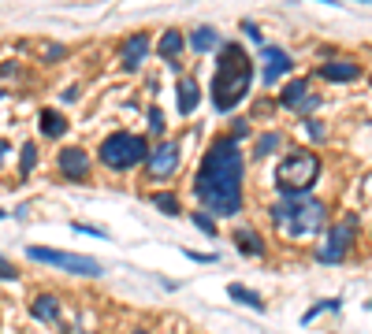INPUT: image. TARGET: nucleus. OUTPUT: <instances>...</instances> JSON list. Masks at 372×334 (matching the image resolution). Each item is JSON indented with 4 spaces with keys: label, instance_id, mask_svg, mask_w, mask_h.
<instances>
[{
    "label": "nucleus",
    "instance_id": "obj_33",
    "mask_svg": "<svg viewBox=\"0 0 372 334\" xmlns=\"http://www.w3.org/2000/svg\"><path fill=\"white\" fill-rule=\"evenodd\" d=\"M63 56H68V48H63V45H45L41 48V63H56Z\"/></svg>",
    "mask_w": 372,
    "mask_h": 334
},
{
    "label": "nucleus",
    "instance_id": "obj_30",
    "mask_svg": "<svg viewBox=\"0 0 372 334\" xmlns=\"http://www.w3.org/2000/svg\"><path fill=\"white\" fill-rule=\"evenodd\" d=\"M238 26H242V33H246V38H250L253 45H261V48H265V33H261V26H257L253 19H242Z\"/></svg>",
    "mask_w": 372,
    "mask_h": 334
},
{
    "label": "nucleus",
    "instance_id": "obj_16",
    "mask_svg": "<svg viewBox=\"0 0 372 334\" xmlns=\"http://www.w3.org/2000/svg\"><path fill=\"white\" fill-rule=\"evenodd\" d=\"M201 104V82L193 75H183L179 82H175V108H179V115L186 119V115H193Z\"/></svg>",
    "mask_w": 372,
    "mask_h": 334
},
{
    "label": "nucleus",
    "instance_id": "obj_17",
    "mask_svg": "<svg viewBox=\"0 0 372 334\" xmlns=\"http://www.w3.org/2000/svg\"><path fill=\"white\" fill-rule=\"evenodd\" d=\"M38 130H41L45 141H60V138H68L71 123H68V115H63L60 108H41L38 112Z\"/></svg>",
    "mask_w": 372,
    "mask_h": 334
},
{
    "label": "nucleus",
    "instance_id": "obj_32",
    "mask_svg": "<svg viewBox=\"0 0 372 334\" xmlns=\"http://www.w3.org/2000/svg\"><path fill=\"white\" fill-rule=\"evenodd\" d=\"M0 282H19V267H15L8 257H0Z\"/></svg>",
    "mask_w": 372,
    "mask_h": 334
},
{
    "label": "nucleus",
    "instance_id": "obj_23",
    "mask_svg": "<svg viewBox=\"0 0 372 334\" xmlns=\"http://www.w3.org/2000/svg\"><path fill=\"white\" fill-rule=\"evenodd\" d=\"M145 123H149V145H156V141H164L168 138V123H164V112H160L156 104H149V112H145Z\"/></svg>",
    "mask_w": 372,
    "mask_h": 334
},
{
    "label": "nucleus",
    "instance_id": "obj_13",
    "mask_svg": "<svg viewBox=\"0 0 372 334\" xmlns=\"http://www.w3.org/2000/svg\"><path fill=\"white\" fill-rule=\"evenodd\" d=\"M30 320L34 323H53L60 327L63 323V301L56 293H38V297H30Z\"/></svg>",
    "mask_w": 372,
    "mask_h": 334
},
{
    "label": "nucleus",
    "instance_id": "obj_9",
    "mask_svg": "<svg viewBox=\"0 0 372 334\" xmlns=\"http://www.w3.org/2000/svg\"><path fill=\"white\" fill-rule=\"evenodd\" d=\"M56 171L63 182H71V186H86L90 175H93V156L90 149L83 145H63L56 153Z\"/></svg>",
    "mask_w": 372,
    "mask_h": 334
},
{
    "label": "nucleus",
    "instance_id": "obj_26",
    "mask_svg": "<svg viewBox=\"0 0 372 334\" xmlns=\"http://www.w3.org/2000/svg\"><path fill=\"white\" fill-rule=\"evenodd\" d=\"M253 119H246V115H235V119H231V126H228V134H231V138L242 145V141H246L250 138V134H253V126H250Z\"/></svg>",
    "mask_w": 372,
    "mask_h": 334
},
{
    "label": "nucleus",
    "instance_id": "obj_7",
    "mask_svg": "<svg viewBox=\"0 0 372 334\" xmlns=\"http://www.w3.org/2000/svg\"><path fill=\"white\" fill-rule=\"evenodd\" d=\"M324 227H328V205H324V200H317V197H302V200L290 205L283 234L290 242H298V238H313V234H320Z\"/></svg>",
    "mask_w": 372,
    "mask_h": 334
},
{
    "label": "nucleus",
    "instance_id": "obj_8",
    "mask_svg": "<svg viewBox=\"0 0 372 334\" xmlns=\"http://www.w3.org/2000/svg\"><path fill=\"white\" fill-rule=\"evenodd\" d=\"M183 167V141L179 138H164L149 145V156H145L142 171H145V182H153V186H160V182H171L175 175H179Z\"/></svg>",
    "mask_w": 372,
    "mask_h": 334
},
{
    "label": "nucleus",
    "instance_id": "obj_35",
    "mask_svg": "<svg viewBox=\"0 0 372 334\" xmlns=\"http://www.w3.org/2000/svg\"><path fill=\"white\" fill-rule=\"evenodd\" d=\"M11 75H19V63L15 60H8L4 67H0V78H11Z\"/></svg>",
    "mask_w": 372,
    "mask_h": 334
},
{
    "label": "nucleus",
    "instance_id": "obj_22",
    "mask_svg": "<svg viewBox=\"0 0 372 334\" xmlns=\"http://www.w3.org/2000/svg\"><path fill=\"white\" fill-rule=\"evenodd\" d=\"M280 149H283V134L265 130V134H257V141H253V160H268L272 153H280Z\"/></svg>",
    "mask_w": 372,
    "mask_h": 334
},
{
    "label": "nucleus",
    "instance_id": "obj_12",
    "mask_svg": "<svg viewBox=\"0 0 372 334\" xmlns=\"http://www.w3.org/2000/svg\"><path fill=\"white\" fill-rule=\"evenodd\" d=\"M317 75L324 78V82H335V86H343V82H358L365 75V67L358 60H350V56H335V60H324L317 67Z\"/></svg>",
    "mask_w": 372,
    "mask_h": 334
},
{
    "label": "nucleus",
    "instance_id": "obj_11",
    "mask_svg": "<svg viewBox=\"0 0 372 334\" xmlns=\"http://www.w3.org/2000/svg\"><path fill=\"white\" fill-rule=\"evenodd\" d=\"M261 60H265V67H261V82L272 90L276 82L283 78V75H290L294 71V56L287 53L283 45H268L265 41V48H261Z\"/></svg>",
    "mask_w": 372,
    "mask_h": 334
},
{
    "label": "nucleus",
    "instance_id": "obj_10",
    "mask_svg": "<svg viewBox=\"0 0 372 334\" xmlns=\"http://www.w3.org/2000/svg\"><path fill=\"white\" fill-rule=\"evenodd\" d=\"M153 33L149 30H134L127 33V38L119 41V71L123 75H138L145 63H149V53H153Z\"/></svg>",
    "mask_w": 372,
    "mask_h": 334
},
{
    "label": "nucleus",
    "instance_id": "obj_14",
    "mask_svg": "<svg viewBox=\"0 0 372 334\" xmlns=\"http://www.w3.org/2000/svg\"><path fill=\"white\" fill-rule=\"evenodd\" d=\"M153 53L164 60V63H175V60H183L186 53V33L179 26H168V30H160V38L153 41Z\"/></svg>",
    "mask_w": 372,
    "mask_h": 334
},
{
    "label": "nucleus",
    "instance_id": "obj_31",
    "mask_svg": "<svg viewBox=\"0 0 372 334\" xmlns=\"http://www.w3.org/2000/svg\"><path fill=\"white\" fill-rule=\"evenodd\" d=\"M71 230H75V234H90V238L108 242V230H105V227H93V223H71Z\"/></svg>",
    "mask_w": 372,
    "mask_h": 334
},
{
    "label": "nucleus",
    "instance_id": "obj_40",
    "mask_svg": "<svg viewBox=\"0 0 372 334\" xmlns=\"http://www.w3.org/2000/svg\"><path fill=\"white\" fill-rule=\"evenodd\" d=\"M368 312H372V301H368Z\"/></svg>",
    "mask_w": 372,
    "mask_h": 334
},
{
    "label": "nucleus",
    "instance_id": "obj_18",
    "mask_svg": "<svg viewBox=\"0 0 372 334\" xmlns=\"http://www.w3.org/2000/svg\"><path fill=\"white\" fill-rule=\"evenodd\" d=\"M145 200H149L160 215H168V220H179V215H186L179 190H145Z\"/></svg>",
    "mask_w": 372,
    "mask_h": 334
},
{
    "label": "nucleus",
    "instance_id": "obj_21",
    "mask_svg": "<svg viewBox=\"0 0 372 334\" xmlns=\"http://www.w3.org/2000/svg\"><path fill=\"white\" fill-rule=\"evenodd\" d=\"M228 297L238 301V305H246V308H253V312H268V301L257 293V290L242 286V282H228Z\"/></svg>",
    "mask_w": 372,
    "mask_h": 334
},
{
    "label": "nucleus",
    "instance_id": "obj_15",
    "mask_svg": "<svg viewBox=\"0 0 372 334\" xmlns=\"http://www.w3.org/2000/svg\"><path fill=\"white\" fill-rule=\"evenodd\" d=\"M231 242H235V249L242 257H253V260L268 257V242H265V234L257 227H235L231 230Z\"/></svg>",
    "mask_w": 372,
    "mask_h": 334
},
{
    "label": "nucleus",
    "instance_id": "obj_29",
    "mask_svg": "<svg viewBox=\"0 0 372 334\" xmlns=\"http://www.w3.org/2000/svg\"><path fill=\"white\" fill-rule=\"evenodd\" d=\"M320 312H339V297H328V301H320V305H313L309 312H305V320H302V323H313Z\"/></svg>",
    "mask_w": 372,
    "mask_h": 334
},
{
    "label": "nucleus",
    "instance_id": "obj_34",
    "mask_svg": "<svg viewBox=\"0 0 372 334\" xmlns=\"http://www.w3.org/2000/svg\"><path fill=\"white\" fill-rule=\"evenodd\" d=\"M186 257H190L193 264H216V260H220L216 253H193V249H186Z\"/></svg>",
    "mask_w": 372,
    "mask_h": 334
},
{
    "label": "nucleus",
    "instance_id": "obj_5",
    "mask_svg": "<svg viewBox=\"0 0 372 334\" xmlns=\"http://www.w3.org/2000/svg\"><path fill=\"white\" fill-rule=\"evenodd\" d=\"M358 234H361L358 212H346L343 220L331 223L328 234L320 238V245H317V260H320V264H343V260L350 257L354 242H358Z\"/></svg>",
    "mask_w": 372,
    "mask_h": 334
},
{
    "label": "nucleus",
    "instance_id": "obj_24",
    "mask_svg": "<svg viewBox=\"0 0 372 334\" xmlns=\"http://www.w3.org/2000/svg\"><path fill=\"white\" fill-rule=\"evenodd\" d=\"M38 163H41V149L34 141H26L19 149V178H30V175L38 171Z\"/></svg>",
    "mask_w": 372,
    "mask_h": 334
},
{
    "label": "nucleus",
    "instance_id": "obj_37",
    "mask_svg": "<svg viewBox=\"0 0 372 334\" xmlns=\"http://www.w3.org/2000/svg\"><path fill=\"white\" fill-rule=\"evenodd\" d=\"M8 153H11V141H4V138H0V163L8 160Z\"/></svg>",
    "mask_w": 372,
    "mask_h": 334
},
{
    "label": "nucleus",
    "instance_id": "obj_36",
    "mask_svg": "<svg viewBox=\"0 0 372 334\" xmlns=\"http://www.w3.org/2000/svg\"><path fill=\"white\" fill-rule=\"evenodd\" d=\"M78 97H83V90H78V86H71V90H63V104H75V100Z\"/></svg>",
    "mask_w": 372,
    "mask_h": 334
},
{
    "label": "nucleus",
    "instance_id": "obj_25",
    "mask_svg": "<svg viewBox=\"0 0 372 334\" xmlns=\"http://www.w3.org/2000/svg\"><path fill=\"white\" fill-rule=\"evenodd\" d=\"M190 215V223L193 227H198L201 234H205V238L208 242H213V238H220V227H216V220H213V215H208V212H201V208H193V212H186Z\"/></svg>",
    "mask_w": 372,
    "mask_h": 334
},
{
    "label": "nucleus",
    "instance_id": "obj_4",
    "mask_svg": "<svg viewBox=\"0 0 372 334\" xmlns=\"http://www.w3.org/2000/svg\"><path fill=\"white\" fill-rule=\"evenodd\" d=\"M145 156H149V138L134 134V130H112L108 138L97 145V163L112 175L134 171V167L145 163Z\"/></svg>",
    "mask_w": 372,
    "mask_h": 334
},
{
    "label": "nucleus",
    "instance_id": "obj_28",
    "mask_svg": "<svg viewBox=\"0 0 372 334\" xmlns=\"http://www.w3.org/2000/svg\"><path fill=\"white\" fill-rule=\"evenodd\" d=\"M302 126H305V134H309L313 141H328V123L324 119H317V115H313V119H302Z\"/></svg>",
    "mask_w": 372,
    "mask_h": 334
},
{
    "label": "nucleus",
    "instance_id": "obj_19",
    "mask_svg": "<svg viewBox=\"0 0 372 334\" xmlns=\"http://www.w3.org/2000/svg\"><path fill=\"white\" fill-rule=\"evenodd\" d=\"M309 97H313V90H309V78H302V75H298V78H290L287 86L280 90L276 104H280V108H287V112H298V108H302Z\"/></svg>",
    "mask_w": 372,
    "mask_h": 334
},
{
    "label": "nucleus",
    "instance_id": "obj_2",
    "mask_svg": "<svg viewBox=\"0 0 372 334\" xmlns=\"http://www.w3.org/2000/svg\"><path fill=\"white\" fill-rule=\"evenodd\" d=\"M253 90V60L238 41H223L213 56V82H208V100L220 115L235 112Z\"/></svg>",
    "mask_w": 372,
    "mask_h": 334
},
{
    "label": "nucleus",
    "instance_id": "obj_1",
    "mask_svg": "<svg viewBox=\"0 0 372 334\" xmlns=\"http://www.w3.org/2000/svg\"><path fill=\"white\" fill-rule=\"evenodd\" d=\"M193 200L213 220H235L246 208V153L231 134H216L193 171Z\"/></svg>",
    "mask_w": 372,
    "mask_h": 334
},
{
    "label": "nucleus",
    "instance_id": "obj_20",
    "mask_svg": "<svg viewBox=\"0 0 372 334\" xmlns=\"http://www.w3.org/2000/svg\"><path fill=\"white\" fill-rule=\"evenodd\" d=\"M220 45H223V38H220V30L216 26H198V30H190L186 33V48H193L198 56H208V53H220Z\"/></svg>",
    "mask_w": 372,
    "mask_h": 334
},
{
    "label": "nucleus",
    "instance_id": "obj_3",
    "mask_svg": "<svg viewBox=\"0 0 372 334\" xmlns=\"http://www.w3.org/2000/svg\"><path fill=\"white\" fill-rule=\"evenodd\" d=\"M320 171H324V160H320L313 149H290L287 156H280L276 163V193L280 200H302V197H309L313 186L320 182Z\"/></svg>",
    "mask_w": 372,
    "mask_h": 334
},
{
    "label": "nucleus",
    "instance_id": "obj_6",
    "mask_svg": "<svg viewBox=\"0 0 372 334\" xmlns=\"http://www.w3.org/2000/svg\"><path fill=\"white\" fill-rule=\"evenodd\" d=\"M26 257L34 260V264L56 267V271H68V275H78V279H101V275H105L101 260H93V257H83V253H63V249L26 245Z\"/></svg>",
    "mask_w": 372,
    "mask_h": 334
},
{
    "label": "nucleus",
    "instance_id": "obj_38",
    "mask_svg": "<svg viewBox=\"0 0 372 334\" xmlns=\"http://www.w3.org/2000/svg\"><path fill=\"white\" fill-rule=\"evenodd\" d=\"M127 334H153V330H145V327H134V330H127Z\"/></svg>",
    "mask_w": 372,
    "mask_h": 334
},
{
    "label": "nucleus",
    "instance_id": "obj_39",
    "mask_svg": "<svg viewBox=\"0 0 372 334\" xmlns=\"http://www.w3.org/2000/svg\"><path fill=\"white\" fill-rule=\"evenodd\" d=\"M4 215H8V212H4V208H0V220H4Z\"/></svg>",
    "mask_w": 372,
    "mask_h": 334
},
{
    "label": "nucleus",
    "instance_id": "obj_27",
    "mask_svg": "<svg viewBox=\"0 0 372 334\" xmlns=\"http://www.w3.org/2000/svg\"><path fill=\"white\" fill-rule=\"evenodd\" d=\"M290 205L294 200H276V205H268V220L276 223L280 230H283V223H287V215H290Z\"/></svg>",
    "mask_w": 372,
    "mask_h": 334
}]
</instances>
